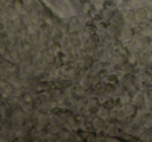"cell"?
Masks as SVG:
<instances>
[{"label":"cell","instance_id":"obj_1","mask_svg":"<svg viewBox=\"0 0 152 142\" xmlns=\"http://www.w3.org/2000/svg\"><path fill=\"white\" fill-rule=\"evenodd\" d=\"M137 109L139 108H137L133 102L132 104H131V102H127V104H125V106H124V110L126 111V114H127V117H128V118H134Z\"/></svg>","mask_w":152,"mask_h":142},{"label":"cell","instance_id":"obj_21","mask_svg":"<svg viewBox=\"0 0 152 142\" xmlns=\"http://www.w3.org/2000/svg\"><path fill=\"white\" fill-rule=\"evenodd\" d=\"M107 82H110V83H113V84H119V79L118 77H117V74H115V73H112V74H108L107 77Z\"/></svg>","mask_w":152,"mask_h":142},{"label":"cell","instance_id":"obj_27","mask_svg":"<svg viewBox=\"0 0 152 142\" xmlns=\"http://www.w3.org/2000/svg\"><path fill=\"white\" fill-rule=\"evenodd\" d=\"M144 125H145L146 127H150L151 129L152 127V117H147V118L144 120Z\"/></svg>","mask_w":152,"mask_h":142},{"label":"cell","instance_id":"obj_16","mask_svg":"<svg viewBox=\"0 0 152 142\" xmlns=\"http://www.w3.org/2000/svg\"><path fill=\"white\" fill-rule=\"evenodd\" d=\"M103 108L105 109V110H107V111H110V110H112V109H114L115 108V104H114V99L113 98H108V99H106L105 102H103Z\"/></svg>","mask_w":152,"mask_h":142},{"label":"cell","instance_id":"obj_25","mask_svg":"<svg viewBox=\"0 0 152 142\" xmlns=\"http://www.w3.org/2000/svg\"><path fill=\"white\" fill-rule=\"evenodd\" d=\"M21 25H22V20H21V18H20L19 16H17V18H15V19L13 20V27L19 28V27H21Z\"/></svg>","mask_w":152,"mask_h":142},{"label":"cell","instance_id":"obj_31","mask_svg":"<svg viewBox=\"0 0 152 142\" xmlns=\"http://www.w3.org/2000/svg\"><path fill=\"white\" fill-rule=\"evenodd\" d=\"M112 5H114V3H113V0H105L103 3V7L105 10H107L108 7H110Z\"/></svg>","mask_w":152,"mask_h":142},{"label":"cell","instance_id":"obj_39","mask_svg":"<svg viewBox=\"0 0 152 142\" xmlns=\"http://www.w3.org/2000/svg\"><path fill=\"white\" fill-rule=\"evenodd\" d=\"M149 4H150V7H152V0H150V2H149Z\"/></svg>","mask_w":152,"mask_h":142},{"label":"cell","instance_id":"obj_14","mask_svg":"<svg viewBox=\"0 0 152 142\" xmlns=\"http://www.w3.org/2000/svg\"><path fill=\"white\" fill-rule=\"evenodd\" d=\"M142 77H143V79H142V81H143L145 84H150L152 82V73H150L147 69H146L145 71L143 72Z\"/></svg>","mask_w":152,"mask_h":142},{"label":"cell","instance_id":"obj_2","mask_svg":"<svg viewBox=\"0 0 152 142\" xmlns=\"http://www.w3.org/2000/svg\"><path fill=\"white\" fill-rule=\"evenodd\" d=\"M145 100H146V96L142 93H137L134 97L132 98V102L137 107V108H142V107L145 104Z\"/></svg>","mask_w":152,"mask_h":142},{"label":"cell","instance_id":"obj_5","mask_svg":"<svg viewBox=\"0 0 152 142\" xmlns=\"http://www.w3.org/2000/svg\"><path fill=\"white\" fill-rule=\"evenodd\" d=\"M93 125L96 129H103L105 127V120L100 116H95L93 119Z\"/></svg>","mask_w":152,"mask_h":142},{"label":"cell","instance_id":"obj_38","mask_svg":"<svg viewBox=\"0 0 152 142\" xmlns=\"http://www.w3.org/2000/svg\"><path fill=\"white\" fill-rule=\"evenodd\" d=\"M92 1H94V2H99L100 0H92Z\"/></svg>","mask_w":152,"mask_h":142},{"label":"cell","instance_id":"obj_11","mask_svg":"<svg viewBox=\"0 0 152 142\" xmlns=\"http://www.w3.org/2000/svg\"><path fill=\"white\" fill-rule=\"evenodd\" d=\"M88 81H89V83L90 84H92V85H95L96 83H98V82H100V77H99V74L98 73H96V72H91V73H89V75H88Z\"/></svg>","mask_w":152,"mask_h":142},{"label":"cell","instance_id":"obj_28","mask_svg":"<svg viewBox=\"0 0 152 142\" xmlns=\"http://www.w3.org/2000/svg\"><path fill=\"white\" fill-rule=\"evenodd\" d=\"M96 92V90H95V88L94 87H89L87 90H86V95H88V96H91V95H93L94 93Z\"/></svg>","mask_w":152,"mask_h":142},{"label":"cell","instance_id":"obj_20","mask_svg":"<svg viewBox=\"0 0 152 142\" xmlns=\"http://www.w3.org/2000/svg\"><path fill=\"white\" fill-rule=\"evenodd\" d=\"M79 19H78V17H76V16H72V17H70V19H69V24L71 26H78L79 25Z\"/></svg>","mask_w":152,"mask_h":142},{"label":"cell","instance_id":"obj_7","mask_svg":"<svg viewBox=\"0 0 152 142\" xmlns=\"http://www.w3.org/2000/svg\"><path fill=\"white\" fill-rule=\"evenodd\" d=\"M124 19L127 22H133L137 19V13H135V11H133V10H127L124 15Z\"/></svg>","mask_w":152,"mask_h":142},{"label":"cell","instance_id":"obj_22","mask_svg":"<svg viewBox=\"0 0 152 142\" xmlns=\"http://www.w3.org/2000/svg\"><path fill=\"white\" fill-rule=\"evenodd\" d=\"M86 90L87 89H85L83 86H77L75 87V94L77 96H83V93H86Z\"/></svg>","mask_w":152,"mask_h":142},{"label":"cell","instance_id":"obj_13","mask_svg":"<svg viewBox=\"0 0 152 142\" xmlns=\"http://www.w3.org/2000/svg\"><path fill=\"white\" fill-rule=\"evenodd\" d=\"M83 63L89 68H93L94 64H95V61H94L93 57H92L91 54H86L85 57H83Z\"/></svg>","mask_w":152,"mask_h":142},{"label":"cell","instance_id":"obj_12","mask_svg":"<svg viewBox=\"0 0 152 142\" xmlns=\"http://www.w3.org/2000/svg\"><path fill=\"white\" fill-rule=\"evenodd\" d=\"M27 14L32 21H38L39 20V12H38V10L34 9V7H29V9H28Z\"/></svg>","mask_w":152,"mask_h":142},{"label":"cell","instance_id":"obj_40","mask_svg":"<svg viewBox=\"0 0 152 142\" xmlns=\"http://www.w3.org/2000/svg\"><path fill=\"white\" fill-rule=\"evenodd\" d=\"M133 1H137V0H133Z\"/></svg>","mask_w":152,"mask_h":142},{"label":"cell","instance_id":"obj_15","mask_svg":"<svg viewBox=\"0 0 152 142\" xmlns=\"http://www.w3.org/2000/svg\"><path fill=\"white\" fill-rule=\"evenodd\" d=\"M116 91H117L116 84L110 83V82L105 84V92H106V93H108V94H114Z\"/></svg>","mask_w":152,"mask_h":142},{"label":"cell","instance_id":"obj_19","mask_svg":"<svg viewBox=\"0 0 152 142\" xmlns=\"http://www.w3.org/2000/svg\"><path fill=\"white\" fill-rule=\"evenodd\" d=\"M52 38L54 41H59L61 38H63V32H61V29H54L52 32Z\"/></svg>","mask_w":152,"mask_h":142},{"label":"cell","instance_id":"obj_23","mask_svg":"<svg viewBox=\"0 0 152 142\" xmlns=\"http://www.w3.org/2000/svg\"><path fill=\"white\" fill-rule=\"evenodd\" d=\"M48 117H47V115L45 114H42L40 115V117H39V123H41L42 125H45V124H48Z\"/></svg>","mask_w":152,"mask_h":142},{"label":"cell","instance_id":"obj_4","mask_svg":"<svg viewBox=\"0 0 152 142\" xmlns=\"http://www.w3.org/2000/svg\"><path fill=\"white\" fill-rule=\"evenodd\" d=\"M137 13V19L139 20L140 22L141 21H145L148 17V13H147V10L145 7H139V9L135 11Z\"/></svg>","mask_w":152,"mask_h":142},{"label":"cell","instance_id":"obj_18","mask_svg":"<svg viewBox=\"0 0 152 142\" xmlns=\"http://www.w3.org/2000/svg\"><path fill=\"white\" fill-rule=\"evenodd\" d=\"M61 45L59 44V42L58 41H54L53 44L51 45V51H53V52L57 54L61 51Z\"/></svg>","mask_w":152,"mask_h":142},{"label":"cell","instance_id":"obj_3","mask_svg":"<svg viewBox=\"0 0 152 142\" xmlns=\"http://www.w3.org/2000/svg\"><path fill=\"white\" fill-rule=\"evenodd\" d=\"M56 59H57V55H55V53L53 51H48L44 54V62L46 64H54L56 62Z\"/></svg>","mask_w":152,"mask_h":142},{"label":"cell","instance_id":"obj_17","mask_svg":"<svg viewBox=\"0 0 152 142\" xmlns=\"http://www.w3.org/2000/svg\"><path fill=\"white\" fill-rule=\"evenodd\" d=\"M89 41L92 43V44H98L100 42V37L97 32H94V34H91L89 36Z\"/></svg>","mask_w":152,"mask_h":142},{"label":"cell","instance_id":"obj_8","mask_svg":"<svg viewBox=\"0 0 152 142\" xmlns=\"http://www.w3.org/2000/svg\"><path fill=\"white\" fill-rule=\"evenodd\" d=\"M1 89H2L3 92L7 93L9 95L13 93L14 90H15L14 89V87L9 83V82H5V81H1Z\"/></svg>","mask_w":152,"mask_h":142},{"label":"cell","instance_id":"obj_30","mask_svg":"<svg viewBox=\"0 0 152 142\" xmlns=\"http://www.w3.org/2000/svg\"><path fill=\"white\" fill-rule=\"evenodd\" d=\"M93 20L95 22H98V23H99V22H101L102 20H103V16L100 15V14H95V15L93 16Z\"/></svg>","mask_w":152,"mask_h":142},{"label":"cell","instance_id":"obj_37","mask_svg":"<svg viewBox=\"0 0 152 142\" xmlns=\"http://www.w3.org/2000/svg\"><path fill=\"white\" fill-rule=\"evenodd\" d=\"M147 70L150 73H152V64H149V66L147 67Z\"/></svg>","mask_w":152,"mask_h":142},{"label":"cell","instance_id":"obj_34","mask_svg":"<svg viewBox=\"0 0 152 142\" xmlns=\"http://www.w3.org/2000/svg\"><path fill=\"white\" fill-rule=\"evenodd\" d=\"M99 26H100V27L103 28V29H106V28L108 27V24H107V23H105V22H104L103 20H102L101 22H99Z\"/></svg>","mask_w":152,"mask_h":142},{"label":"cell","instance_id":"obj_9","mask_svg":"<svg viewBox=\"0 0 152 142\" xmlns=\"http://www.w3.org/2000/svg\"><path fill=\"white\" fill-rule=\"evenodd\" d=\"M134 36V29L132 27H124L122 29V37L124 39H130Z\"/></svg>","mask_w":152,"mask_h":142},{"label":"cell","instance_id":"obj_35","mask_svg":"<svg viewBox=\"0 0 152 142\" xmlns=\"http://www.w3.org/2000/svg\"><path fill=\"white\" fill-rule=\"evenodd\" d=\"M78 1L81 3V4H88V3L91 2L92 0H78Z\"/></svg>","mask_w":152,"mask_h":142},{"label":"cell","instance_id":"obj_10","mask_svg":"<svg viewBox=\"0 0 152 142\" xmlns=\"http://www.w3.org/2000/svg\"><path fill=\"white\" fill-rule=\"evenodd\" d=\"M85 29L88 34L91 35V34H94V32H97V26H96L92 21H88L85 25Z\"/></svg>","mask_w":152,"mask_h":142},{"label":"cell","instance_id":"obj_24","mask_svg":"<svg viewBox=\"0 0 152 142\" xmlns=\"http://www.w3.org/2000/svg\"><path fill=\"white\" fill-rule=\"evenodd\" d=\"M98 74H99L100 79H107L108 77V70L106 69H99L98 70Z\"/></svg>","mask_w":152,"mask_h":142},{"label":"cell","instance_id":"obj_36","mask_svg":"<svg viewBox=\"0 0 152 142\" xmlns=\"http://www.w3.org/2000/svg\"><path fill=\"white\" fill-rule=\"evenodd\" d=\"M148 28L152 29V19H150L149 21H148Z\"/></svg>","mask_w":152,"mask_h":142},{"label":"cell","instance_id":"obj_26","mask_svg":"<svg viewBox=\"0 0 152 142\" xmlns=\"http://www.w3.org/2000/svg\"><path fill=\"white\" fill-rule=\"evenodd\" d=\"M124 69H125V71H126V72L131 73L133 70H134V67H133V65L131 63H128V62H127V63L124 65Z\"/></svg>","mask_w":152,"mask_h":142},{"label":"cell","instance_id":"obj_32","mask_svg":"<svg viewBox=\"0 0 152 142\" xmlns=\"http://www.w3.org/2000/svg\"><path fill=\"white\" fill-rule=\"evenodd\" d=\"M145 96H146V99H148L149 102H152V89L147 90Z\"/></svg>","mask_w":152,"mask_h":142},{"label":"cell","instance_id":"obj_29","mask_svg":"<svg viewBox=\"0 0 152 142\" xmlns=\"http://www.w3.org/2000/svg\"><path fill=\"white\" fill-rule=\"evenodd\" d=\"M117 132H118V129H117L115 127H110V129H107V134L110 136H116Z\"/></svg>","mask_w":152,"mask_h":142},{"label":"cell","instance_id":"obj_33","mask_svg":"<svg viewBox=\"0 0 152 142\" xmlns=\"http://www.w3.org/2000/svg\"><path fill=\"white\" fill-rule=\"evenodd\" d=\"M146 59H147V62L149 64H152V51H149L146 55Z\"/></svg>","mask_w":152,"mask_h":142},{"label":"cell","instance_id":"obj_6","mask_svg":"<svg viewBox=\"0 0 152 142\" xmlns=\"http://www.w3.org/2000/svg\"><path fill=\"white\" fill-rule=\"evenodd\" d=\"M16 10H17V9H16L15 5L9 4V5H7L4 9H3V13H4V15L7 16V18H12V17H14V16H15Z\"/></svg>","mask_w":152,"mask_h":142}]
</instances>
